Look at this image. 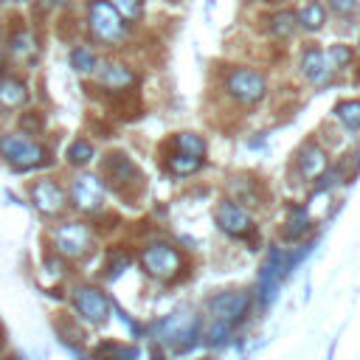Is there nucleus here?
I'll return each mask as SVG.
<instances>
[{
	"mask_svg": "<svg viewBox=\"0 0 360 360\" xmlns=\"http://www.w3.org/2000/svg\"><path fill=\"white\" fill-rule=\"evenodd\" d=\"M84 22H87L90 37L101 45H110V48L124 45L127 37H129V22L107 0H87Z\"/></svg>",
	"mask_w": 360,
	"mask_h": 360,
	"instance_id": "obj_1",
	"label": "nucleus"
},
{
	"mask_svg": "<svg viewBox=\"0 0 360 360\" xmlns=\"http://www.w3.org/2000/svg\"><path fill=\"white\" fill-rule=\"evenodd\" d=\"M152 335L158 343H163L166 349L172 352H188L200 343V318L188 309H180V312H172L166 318H160L155 326H152Z\"/></svg>",
	"mask_w": 360,
	"mask_h": 360,
	"instance_id": "obj_2",
	"label": "nucleus"
},
{
	"mask_svg": "<svg viewBox=\"0 0 360 360\" xmlns=\"http://www.w3.org/2000/svg\"><path fill=\"white\" fill-rule=\"evenodd\" d=\"M0 158L17 172H28V169L45 166L51 152L45 143L28 138L25 132H3L0 135Z\"/></svg>",
	"mask_w": 360,
	"mask_h": 360,
	"instance_id": "obj_3",
	"label": "nucleus"
},
{
	"mask_svg": "<svg viewBox=\"0 0 360 360\" xmlns=\"http://www.w3.org/2000/svg\"><path fill=\"white\" fill-rule=\"evenodd\" d=\"M222 84H225V93H228L236 104H242V107H253V104H259V101L267 96V79H264L256 68H242V65H236V68H231V70L225 73Z\"/></svg>",
	"mask_w": 360,
	"mask_h": 360,
	"instance_id": "obj_4",
	"label": "nucleus"
},
{
	"mask_svg": "<svg viewBox=\"0 0 360 360\" xmlns=\"http://www.w3.org/2000/svg\"><path fill=\"white\" fill-rule=\"evenodd\" d=\"M253 295L248 290H225V292H214L205 301V321L211 323H225V326H236L245 312L250 309Z\"/></svg>",
	"mask_w": 360,
	"mask_h": 360,
	"instance_id": "obj_5",
	"label": "nucleus"
},
{
	"mask_svg": "<svg viewBox=\"0 0 360 360\" xmlns=\"http://www.w3.org/2000/svg\"><path fill=\"white\" fill-rule=\"evenodd\" d=\"M101 174L107 180V186L118 194H135L141 186H143V174L141 169L124 155V152H112L104 158V166H101Z\"/></svg>",
	"mask_w": 360,
	"mask_h": 360,
	"instance_id": "obj_6",
	"label": "nucleus"
},
{
	"mask_svg": "<svg viewBox=\"0 0 360 360\" xmlns=\"http://www.w3.org/2000/svg\"><path fill=\"white\" fill-rule=\"evenodd\" d=\"M141 267L158 281H172L183 267V256L169 242H152L141 250Z\"/></svg>",
	"mask_w": 360,
	"mask_h": 360,
	"instance_id": "obj_7",
	"label": "nucleus"
},
{
	"mask_svg": "<svg viewBox=\"0 0 360 360\" xmlns=\"http://www.w3.org/2000/svg\"><path fill=\"white\" fill-rule=\"evenodd\" d=\"M68 200L82 214H98L104 208V180L93 172H79L70 180Z\"/></svg>",
	"mask_w": 360,
	"mask_h": 360,
	"instance_id": "obj_8",
	"label": "nucleus"
},
{
	"mask_svg": "<svg viewBox=\"0 0 360 360\" xmlns=\"http://www.w3.org/2000/svg\"><path fill=\"white\" fill-rule=\"evenodd\" d=\"M284 281V250L281 248H270L264 264H262V273H259V284H256V301L262 309L273 307L276 298H278V287Z\"/></svg>",
	"mask_w": 360,
	"mask_h": 360,
	"instance_id": "obj_9",
	"label": "nucleus"
},
{
	"mask_svg": "<svg viewBox=\"0 0 360 360\" xmlns=\"http://www.w3.org/2000/svg\"><path fill=\"white\" fill-rule=\"evenodd\" d=\"M70 301H73V309L79 312V318H84L87 323H104L110 318V309H112V301L107 298V292H101L93 284L73 287Z\"/></svg>",
	"mask_w": 360,
	"mask_h": 360,
	"instance_id": "obj_10",
	"label": "nucleus"
},
{
	"mask_svg": "<svg viewBox=\"0 0 360 360\" xmlns=\"http://www.w3.org/2000/svg\"><path fill=\"white\" fill-rule=\"evenodd\" d=\"M51 236H53L56 253L65 259H82L93 245V233L84 222H62L53 228Z\"/></svg>",
	"mask_w": 360,
	"mask_h": 360,
	"instance_id": "obj_11",
	"label": "nucleus"
},
{
	"mask_svg": "<svg viewBox=\"0 0 360 360\" xmlns=\"http://www.w3.org/2000/svg\"><path fill=\"white\" fill-rule=\"evenodd\" d=\"M28 197H31V205L42 217H59L65 211V205H68V191L51 177L34 180L31 188H28Z\"/></svg>",
	"mask_w": 360,
	"mask_h": 360,
	"instance_id": "obj_12",
	"label": "nucleus"
},
{
	"mask_svg": "<svg viewBox=\"0 0 360 360\" xmlns=\"http://www.w3.org/2000/svg\"><path fill=\"white\" fill-rule=\"evenodd\" d=\"M6 53L17 65L37 62V56H39V37L34 34V28L31 25H22V22L14 25L8 31V39H6Z\"/></svg>",
	"mask_w": 360,
	"mask_h": 360,
	"instance_id": "obj_13",
	"label": "nucleus"
},
{
	"mask_svg": "<svg viewBox=\"0 0 360 360\" xmlns=\"http://www.w3.org/2000/svg\"><path fill=\"white\" fill-rule=\"evenodd\" d=\"M217 228L228 236H245L248 231H253V217L236 202V200H222L214 211Z\"/></svg>",
	"mask_w": 360,
	"mask_h": 360,
	"instance_id": "obj_14",
	"label": "nucleus"
},
{
	"mask_svg": "<svg viewBox=\"0 0 360 360\" xmlns=\"http://www.w3.org/2000/svg\"><path fill=\"white\" fill-rule=\"evenodd\" d=\"M301 73H304V79H307L309 84H315V87L329 84L332 76H335V70H332V65H329L323 48H315V45H309V48L301 53Z\"/></svg>",
	"mask_w": 360,
	"mask_h": 360,
	"instance_id": "obj_15",
	"label": "nucleus"
},
{
	"mask_svg": "<svg viewBox=\"0 0 360 360\" xmlns=\"http://www.w3.org/2000/svg\"><path fill=\"white\" fill-rule=\"evenodd\" d=\"M295 166H298V174H301L304 180H318V177L326 172L329 158H326V152H323L315 141H307V143L298 149V155H295Z\"/></svg>",
	"mask_w": 360,
	"mask_h": 360,
	"instance_id": "obj_16",
	"label": "nucleus"
},
{
	"mask_svg": "<svg viewBox=\"0 0 360 360\" xmlns=\"http://www.w3.org/2000/svg\"><path fill=\"white\" fill-rule=\"evenodd\" d=\"M96 76H98V84L101 87H107V90H127V87H132L135 84V70L129 68V65H124V62H98V68H96Z\"/></svg>",
	"mask_w": 360,
	"mask_h": 360,
	"instance_id": "obj_17",
	"label": "nucleus"
},
{
	"mask_svg": "<svg viewBox=\"0 0 360 360\" xmlns=\"http://www.w3.org/2000/svg\"><path fill=\"white\" fill-rule=\"evenodd\" d=\"M28 98H31L28 84L20 76H14V73H3L0 76V107L17 110V107L28 104Z\"/></svg>",
	"mask_w": 360,
	"mask_h": 360,
	"instance_id": "obj_18",
	"label": "nucleus"
},
{
	"mask_svg": "<svg viewBox=\"0 0 360 360\" xmlns=\"http://www.w3.org/2000/svg\"><path fill=\"white\" fill-rule=\"evenodd\" d=\"M326 20H329V11H326V3H321V0H309L295 11L298 28L307 34H318L326 25Z\"/></svg>",
	"mask_w": 360,
	"mask_h": 360,
	"instance_id": "obj_19",
	"label": "nucleus"
},
{
	"mask_svg": "<svg viewBox=\"0 0 360 360\" xmlns=\"http://www.w3.org/2000/svg\"><path fill=\"white\" fill-rule=\"evenodd\" d=\"M287 214H290V219H287V225H284V239H287V242H298V239L307 236L309 228H312L309 211H307L304 205H290Z\"/></svg>",
	"mask_w": 360,
	"mask_h": 360,
	"instance_id": "obj_20",
	"label": "nucleus"
},
{
	"mask_svg": "<svg viewBox=\"0 0 360 360\" xmlns=\"http://www.w3.org/2000/svg\"><path fill=\"white\" fill-rule=\"evenodd\" d=\"M295 31H298L295 11L281 8V11H273V14L267 17V34H270L273 39H290Z\"/></svg>",
	"mask_w": 360,
	"mask_h": 360,
	"instance_id": "obj_21",
	"label": "nucleus"
},
{
	"mask_svg": "<svg viewBox=\"0 0 360 360\" xmlns=\"http://www.w3.org/2000/svg\"><path fill=\"white\" fill-rule=\"evenodd\" d=\"M68 62H70V68H73L76 73L87 76V73H96V68H98V53H96L93 48H87V45H73L70 53H68Z\"/></svg>",
	"mask_w": 360,
	"mask_h": 360,
	"instance_id": "obj_22",
	"label": "nucleus"
},
{
	"mask_svg": "<svg viewBox=\"0 0 360 360\" xmlns=\"http://www.w3.org/2000/svg\"><path fill=\"white\" fill-rule=\"evenodd\" d=\"M200 166H202V158L186 155V152H180V149H177L174 155H169V158H166V169H169L172 174H180V177L200 172Z\"/></svg>",
	"mask_w": 360,
	"mask_h": 360,
	"instance_id": "obj_23",
	"label": "nucleus"
},
{
	"mask_svg": "<svg viewBox=\"0 0 360 360\" xmlns=\"http://www.w3.org/2000/svg\"><path fill=\"white\" fill-rule=\"evenodd\" d=\"M335 115H338V121H340L349 132H357V129H360V98L338 101V104H335Z\"/></svg>",
	"mask_w": 360,
	"mask_h": 360,
	"instance_id": "obj_24",
	"label": "nucleus"
},
{
	"mask_svg": "<svg viewBox=\"0 0 360 360\" xmlns=\"http://www.w3.org/2000/svg\"><path fill=\"white\" fill-rule=\"evenodd\" d=\"M65 158H68L70 166H79V169H82V166H87V163L96 158V149H93V143H90L87 138H76V141H70Z\"/></svg>",
	"mask_w": 360,
	"mask_h": 360,
	"instance_id": "obj_25",
	"label": "nucleus"
},
{
	"mask_svg": "<svg viewBox=\"0 0 360 360\" xmlns=\"http://www.w3.org/2000/svg\"><path fill=\"white\" fill-rule=\"evenodd\" d=\"M93 360H138V346H121V343H101L96 349Z\"/></svg>",
	"mask_w": 360,
	"mask_h": 360,
	"instance_id": "obj_26",
	"label": "nucleus"
},
{
	"mask_svg": "<svg viewBox=\"0 0 360 360\" xmlns=\"http://www.w3.org/2000/svg\"><path fill=\"white\" fill-rule=\"evenodd\" d=\"M323 53H326V59H329V65H332V70H340V68H349L352 62H354V51L346 45V42H335V45H329V48H323Z\"/></svg>",
	"mask_w": 360,
	"mask_h": 360,
	"instance_id": "obj_27",
	"label": "nucleus"
},
{
	"mask_svg": "<svg viewBox=\"0 0 360 360\" xmlns=\"http://www.w3.org/2000/svg\"><path fill=\"white\" fill-rule=\"evenodd\" d=\"M174 146L180 152H186V155H194V158L205 155V141L200 135H194V132H177L174 135Z\"/></svg>",
	"mask_w": 360,
	"mask_h": 360,
	"instance_id": "obj_28",
	"label": "nucleus"
},
{
	"mask_svg": "<svg viewBox=\"0 0 360 360\" xmlns=\"http://www.w3.org/2000/svg\"><path fill=\"white\" fill-rule=\"evenodd\" d=\"M312 250H315V242H304V245H298L292 253H284V278H290V276L298 270V264H301Z\"/></svg>",
	"mask_w": 360,
	"mask_h": 360,
	"instance_id": "obj_29",
	"label": "nucleus"
},
{
	"mask_svg": "<svg viewBox=\"0 0 360 360\" xmlns=\"http://www.w3.org/2000/svg\"><path fill=\"white\" fill-rule=\"evenodd\" d=\"M127 22H135L143 17V0H107Z\"/></svg>",
	"mask_w": 360,
	"mask_h": 360,
	"instance_id": "obj_30",
	"label": "nucleus"
},
{
	"mask_svg": "<svg viewBox=\"0 0 360 360\" xmlns=\"http://www.w3.org/2000/svg\"><path fill=\"white\" fill-rule=\"evenodd\" d=\"M129 264H132V256H129L127 250H121V248L110 250V259H107V278H118Z\"/></svg>",
	"mask_w": 360,
	"mask_h": 360,
	"instance_id": "obj_31",
	"label": "nucleus"
},
{
	"mask_svg": "<svg viewBox=\"0 0 360 360\" xmlns=\"http://www.w3.org/2000/svg\"><path fill=\"white\" fill-rule=\"evenodd\" d=\"M326 11H332L338 20H354L357 17V11H360V0H329V6H326Z\"/></svg>",
	"mask_w": 360,
	"mask_h": 360,
	"instance_id": "obj_32",
	"label": "nucleus"
},
{
	"mask_svg": "<svg viewBox=\"0 0 360 360\" xmlns=\"http://www.w3.org/2000/svg\"><path fill=\"white\" fill-rule=\"evenodd\" d=\"M42 127H45V118H42V112H22L20 115V132H25V135H37V132H42Z\"/></svg>",
	"mask_w": 360,
	"mask_h": 360,
	"instance_id": "obj_33",
	"label": "nucleus"
},
{
	"mask_svg": "<svg viewBox=\"0 0 360 360\" xmlns=\"http://www.w3.org/2000/svg\"><path fill=\"white\" fill-rule=\"evenodd\" d=\"M340 169H326L321 177H318V183H315V194H323V191H329V188H335L338 183H340Z\"/></svg>",
	"mask_w": 360,
	"mask_h": 360,
	"instance_id": "obj_34",
	"label": "nucleus"
},
{
	"mask_svg": "<svg viewBox=\"0 0 360 360\" xmlns=\"http://www.w3.org/2000/svg\"><path fill=\"white\" fill-rule=\"evenodd\" d=\"M73 0H45V6H51V8H65V6H70Z\"/></svg>",
	"mask_w": 360,
	"mask_h": 360,
	"instance_id": "obj_35",
	"label": "nucleus"
},
{
	"mask_svg": "<svg viewBox=\"0 0 360 360\" xmlns=\"http://www.w3.org/2000/svg\"><path fill=\"white\" fill-rule=\"evenodd\" d=\"M0 76H3V53H0Z\"/></svg>",
	"mask_w": 360,
	"mask_h": 360,
	"instance_id": "obj_36",
	"label": "nucleus"
},
{
	"mask_svg": "<svg viewBox=\"0 0 360 360\" xmlns=\"http://www.w3.org/2000/svg\"><path fill=\"white\" fill-rule=\"evenodd\" d=\"M11 3H31V0H11Z\"/></svg>",
	"mask_w": 360,
	"mask_h": 360,
	"instance_id": "obj_37",
	"label": "nucleus"
},
{
	"mask_svg": "<svg viewBox=\"0 0 360 360\" xmlns=\"http://www.w3.org/2000/svg\"><path fill=\"white\" fill-rule=\"evenodd\" d=\"M8 360H22V357H17V354H14V357H8Z\"/></svg>",
	"mask_w": 360,
	"mask_h": 360,
	"instance_id": "obj_38",
	"label": "nucleus"
},
{
	"mask_svg": "<svg viewBox=\"0 0 360 360\" xmlns=\"http://www.w3.org/2000/svg\"><path fill=\"white\" fill-rule=\"evenodd\" d=\"M357 166H360V152H357Z\"/></svg>",
	"mask_w": 360,
	"mask_h": 360,
	"instance_id": "obj_39",
	"label": "nucleus"
}]
</instances>
